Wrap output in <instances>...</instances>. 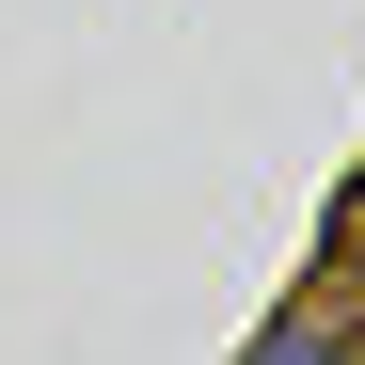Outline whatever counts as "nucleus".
I'll list each match as a JSON object with an SVG mask.
<instances>
[{"instance_id":"nucleus-1","label":"nucleus","mask_w":365,"mask_h":365,"mask_svg":"<svg viewBox=\"0 0 365 365\" xmlns=\"http://www.w3.org/2000/svg\"><path fill=\"white\" fill-rule=\"evenodd\" d=\"M238 365H349V349H334L318 318H286V334H255V349H238Z\"/></svg>"}]
</instances>
